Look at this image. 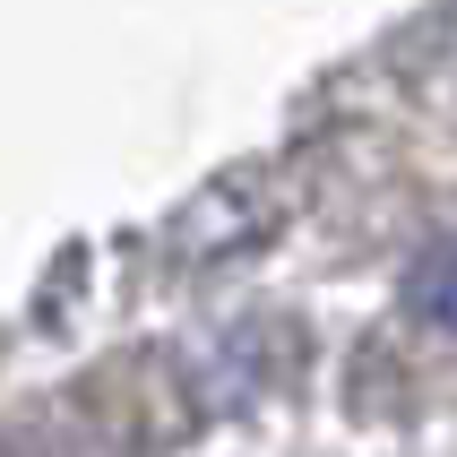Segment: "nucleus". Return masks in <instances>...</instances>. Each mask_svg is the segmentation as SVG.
<instances>
[{
    "instance_id": "1",
    "label": "nucleus",
    "mask_w": 457,
    "mask_h": 457,
    "mask_svg": "<svg viewBox=\"0 0 457 457\" xmlns=\"http://www.w3.org/2000/svg\"><path fill=\"white\" fill-rule=\"evenodd\" d=\"M414 311H423L432 328L457 337V242H449V251H432L423 268H414Z\"/></svg>"
}]
</instances>
